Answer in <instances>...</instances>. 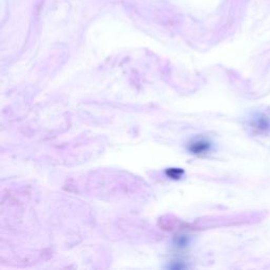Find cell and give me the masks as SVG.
<instances>
[{
  "instance_id": "6da1fadb",
  "label": "cell",
  "mask_w": 270,
  "mask_h": 270,
  "mask_svg": "<svg viewBox=\"0 0 270 270\" xmlns=\"http://www.w3.org/2000/svg\"><path fill=\"white\" fill-rule=\"evenodd\" d=\"M188 149L195 155H204L212 149V144L205 139H198L189 144Z\"/></svg>"
},
{
  "instance_id": "3957f363",
  "label": "cell",
  "mask_w": 270,
  "mask_h": 270,
  "mask_svg": "<svg viewBox=\"0 0 270 270\" xmlns=\"http://www.w3.org/2000/svg\"><path fill=\"white\" fill-rule=\"evenodd\" d=\"M166 174L170 177V178H174V179H178L182 177V175L184 174V171L182 169L178 168H171L168 169L166 171Z\"/></svg>"
},
{
  "instance_id": "7a4b0ae2",
  "label": "cell",
  "mask_w": 270,
  "mask_h": 270,
  "mask_svg": "<svg viewBox=\"0 0 270 270\" xmlns=\"http://www.w3.org/2000/svg\"><path fill=\"white\" fill-rule=\"evenodd\" d=\"M250 126L257 132H268L270 130V120L263 114H257L251 118Z\"/></svg>"
}]
</instances>
